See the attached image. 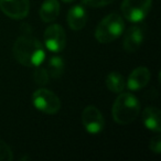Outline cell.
Listing matches in <instances>:
<instances>
[{
	"label": "cell",
	"mask_w": 161,
	"mask_h": 161,
	"mask_svg": "<svg viewBox=\"0 0 161 161\" xmlns=\"http://www.w3.org/2000/svg\"><path fill=\"white\" fill-rule=\"evenodd\" d=\"M145 39V25H136L130 27L124 36L123 47L127 52H135L141 47Z\"/></svg>",
	"instance_id": "9"
},
{
	"label": "cell",
	"mask_w": 161,
	"mask_h": 161,
	"mask_svg": "<svg viewBox=\"0 0 161 161\" xmlns=\"http://www.w3.org/2000/svg\"><path fill=\"white\" fill-rule=\"evenodd\" d=\"M149 148L152 152H154L156 154H159L161 152V137L159 135H157L156 137L150 140Z\"/></svg>",
	"instance_id": "19"
},
{
	"label": "cell",
	"mask_w": 161,
	"mask_h": 161,
	"mask_svg": "<svg viewBox=\"0 0 161 161\" xmlns=\"http://www.w3.org/2000/svg\"><path fill=\"white\" fill-rule=\"evenodd\" d=\"M151 74L150 71L145 66H139L135 69L129 74L127 80V87L130 91H139L141 88L146 87L149 83Z\"/></svg>",
	"instance_id": "10"
},
{
	"label": "cell",
	"mask_w": 161,
	"mask_h": 161,
	"mask_svg": "<svg viewBox=\"0 0 161 161\" xmlns=\"http://www.w3.org/2000/svg\"><path fill=\"white\" fill-rule=\"evenodd\" d=\"M106 86L113 93L119 94L126 87V80L124 76L118 72H110L106 76Z\"/></svg>",
	"instance_id": "14"
},
{
	"label": "cell",
	"mask_w": 161,
	"mask_h": 161,
	"mask_svg": "<svg viewBox=\"0 0 161 161\" xmlns=\"http://www.w3.org/2000/svg\"><path fill=\"white\" fill-rule=\"evenodd\" d=\"M38 67V66H36ZM50 75L47 69L44 67H38L33 73V80L38 85H45L49 82Z\"/></svg>",
	"instance_id": "16"
},
{
	"label": "cell",
	"mask_w": 161,
	"mask_h": 161,
	"mask_svg": "<svg viewBox=\"0 0 161 161\" xmlns=\"http://www.w3.org/2000/svg\"><path fill=\"white\" fill-rule=\"evenodd\" d=\"M115 0H82L83 5L92 8H101L114 3Z\"/></svg>",
	"instance_id": "18"
},
{
	"label": "cell",
	"mask_w": 161,
	"mask_h": 161,
	"mask_svg": "<svg viewBox=\"0 0 161 161\" xmlns=\"http://www.w3.org/2000/svg\"><path fill=\"white\" fill-rule=\"evenodd\" d=\"M63 3H73L74 0H62Z\"/></svg>",
	"instance_id": "20"
},
{
	"label": "cell",
	"mask_w": 161,
	"mask_h": 161,
	"mask_svg": "<svg viewBox=\"0 0 161 161\" xmlns=\"http://www.w3.org/2000/svg\"><path fill=\"white\" fill-rule=\"evenodd\" d=\"M67 25L74 31H80L85 27L87 22V12L85 8L80 5H76L72 7L67 12Z\"/></svg>",
	"instance_id": "11"
},
{
	"label": "cell",
	"mask_w": 161,
	"mask_h": 161,
	"mask_svg": "<svg viewBox=\"0 0 161 161\" xmlns=\"http://www.w3.org/2000/svg\"><path fill=\"white\" fill-rule=\"evenodd\" d=\"M17 62L23 66L36 67L45 60V51L42 43L29 36H19L12 47Z\"/></svg>",
	"instance_id": "1"
},
{
	"label": "cell",
	"mask_w": 161,
	"mask_h": 161,
	"mask_svg": "<svg viewBox=\"0 0 161 161\" xmlns=\"http://www.w3.org/2000/svg\"><path fill=\"white\" fill-rule=\"evenodd\" d=\"M151 6L152 0H123L120 6L123 18L138 23L148 16Z\"/></svg>",
	"instance_id": "4"
},
{
	"label": "cell",
	"mask_w": 161,
	"mask_h": 161,
	"mask_svg": "<svg viewBox=\"0 0 161 161\" xmlns=\"http://www.w3.org/2000/svg\"><path fill=\"white\" fill-rule=\"evenodd\" d=\"M82 124L88 134L96 135L104 129L105 119L98 108L88 105L82 112Z\"/></svg>",
	"instance_id": "6"
},
{
	"label": "cell",
	"mask_w": 161,
	"mask_h": 161,
	"mask_svg": "<svg viewBox=\"0 0 161 161\" xmlns=\"http://www.w3.org/2000/svg\"><path fill=\"white\" fill-rule=\"evenodd\" d=\"M47 49L54 53L63 51L66 44V34L60 25H52L47 27L43 34Z\"/></svg>",
	"instance_id": "7"
},
{
	"label": "cell",
	"mask_w": 161,
	"mask_h": 161,
	"mask_svg": "<svg viewBox=\"0 0 161 161\" xmlns=\"http://www.w3.org/2000/svg\"><path fill=\"white\" fill-rule=\"evenodd\" d=\"M47 73H49L50 77L58 78L63 74L64 71V62H63L62 58L58 55H53L49 58L47 62Z\"/></svg>",
	"instance_id": "15"
},
{
	"label": "cell",
	"mask_w": 161,
	"mask_h": 161,
	"mask_svg": "<svg viewBox=\"0 0 161 161\" xmlns=\"http://www.w3.org/2000/svg\"><path fill=\"white\" fill-rule=\"evenodd\" d=\"M125 30L124 18L118 14H109L98 23L95 30V38L99 43H109L123 34Z\"/></svg>",
	"instance_id": "3"
},
{
	"label": "cell",
	"mask_w": 161,
	"mask_h": 161,
	"mask_svg": "<svg viewBox=\"0 0 161 161\" xmlns=\"http://www.w3.org/2000/svg\"><path fill=\"white\" fill-rule=\"evenodd\" d=\"M140 103L131 93H119L112 108L113 119L119 125H128L138 117Z\"/></svg>",
	"instance_id": "2"
},
{
	"label": "cell",
	"mask_w": 161,
	"mask_h": 161,
	"mask_svg": "<svg viewBox=\"0 0 161 161\" xmlns=\"http://www.w3.org/2000/svg\"><path fill=\"white\" fill-rule=\"evenodd\" d=\"M39 14L43 22H52L60 14V3L58 0H44Z\"/></svg>",
	"instance_id": "13"
},
{
	"label": "cell",
	"mask_w": 161,
	"mask_h": 161,
	"mask_svg": "<svg viewBox=\"0 0 161 161\" xmlns=\"http://www.w3.org/2000/svg\"><path fill=\"white\" fill-rule=\"evenodd\" d=\"M32 103L40 112L54 115L61 109V101L55 93L47 88H39L32 95Z\"/></svg>",
	"instance_id": "5"
},
{
	"label": "cell",
	"mask_w": 161,
	"mask_h": 161,
	"mask_svg": "<svg viewBox=\"0 0 161 161\" xmlns=\"http://www.w3.org/2000/svg\"><path fill=\"white\" fill-rule=\"evenodd\" d=\"M142 123L149 130L153 132L161 131V114L159 108L154 106H148L142 114Z\"/></svg>",
	"instance_id": "12"
},
{
	"label": "cell",
	"mask_w": 161,
	"mask_h": 161,
	"mask_svg": "<svg viewBox=\"0 0 161 161\" xmlns=\"http://www.w3.org/2000/svg\"><path fill=\"white\" fill-rule=\"evenodd\" d=\"M14 159L12 150L3 140L0 139V161H11Z\"/></svg>",
	"instance_id": "17"
},
{
	"label": "cell",
	"mask_w": 161,
	"mask_h": 161,
	"mask_svg": "<svg viewBox=\"0 0 161 161\" xmlns=\"http://www.w3.org/2000/svg\"><path fill=\"white\" fill-rule=\"evenodd\" d=\"M0 9L6 16L14 20L25 19L29 14V0H0Z\"/></svg>",
	"instance_id": "8"
}]
</instances>
